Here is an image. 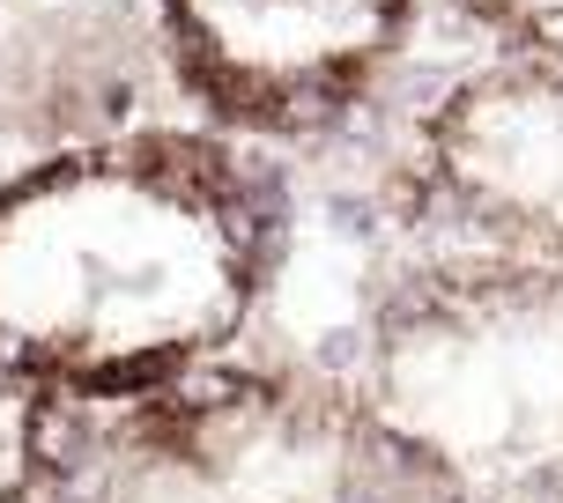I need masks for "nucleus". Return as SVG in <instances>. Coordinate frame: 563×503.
<instances>
[{"instance_id": "nucleus-1", "label": "nucleus", "mask_w": 563, "mask_h": 503, "mask_svg": "<svg viewBox=\"0 0 563 503\" xmlns=\"http://www.w3.org/2000/svg\"><path fill=\"white\" fill-rule=\"evenodd\" d=\"M289 200L253 141L126 126L0 178V370L119 400L223 364L275 289Z\"/></svg>"}, {"instance_id": "nucleus-2", "label": "nucleus", "mask_w": 563, "mask_h": 503, "mask_svg": "<svg viewBox=\"0 0 563 503\" xmlns=\"http://www.w3.org/2000/svg\"><path fill=\"white\" fill-rule=\"evenodd\" d=\"M349 392L416 503H563V275L422 252L364 311Z\"/></svg>"}, {"instance_id": "nucleus-3", "label": "nucleus", "mask_w": 563, "mask_h": 503, "mask_svg": "<svg viewBox=\"0 0 563 503\" xmlns=\"http://www.w3.org/2000/svg\"><path fill=\"white\" fill-rule=\"evenodd\" d=\"M15 503H416L356 392L311 370H186L37 429Z\"/></svg>"}, {"instance_id": "nucleus-4", "label": "nucleus", "mask_w": 563, "mask_h": 503, "mask_svg": "<svg viewBox=\"0 0 563 503\" xmlns=\"http://www.w3.org/2000/svg\"><path fill=\"white\" fill-rule=\"evenodd\" d=\"M156 37L200 126L319 141L408 53L422 0H156Z\"/></svg>"}, {"instance_id": "nucleus-5", "label": "nucleus", "mask_w": 563, "mask_h": 503, "mask_svg": "<svg viewBox=\"0 0 563 503\" xmlns=\"http://www.w3.org/2000/svg\"><path fill=\"white\" fill-rule=\"evenodd\" d=\"M408 193L438 245L563 275V59L497 53L416 119Z\"/></svg>"}, {"instance_id": "nucleus-6", "label": "nucleus", "mask_w": 563, "mask_h": 503, "mask_svg": "<svg viewBox=\"0 0 563 503\" xmlns=\"http://www.w3.org/2000/svg\"><path fill=\"white\" fill-rule=\"evenodd\" d=\"M497 53H556L563 59V0H452Z\"/></svg>"}, {"instance_id": "nucleus-7", "label": "nucleus", "mask_w": 563, "mask_h": 503, "mask_svg": "<svg viewBox=\"0 0 563 503\" xmlns=\"http://www.w3.org/2000/svg\"><path fill=\"white\" fill-rule=\"evenodd\" d=\"M30 400H23V378L0 370V503H15V481L30 474V451H37V429H30Z\"/></svg>"}]
</instances>
